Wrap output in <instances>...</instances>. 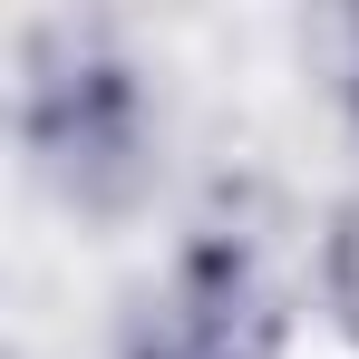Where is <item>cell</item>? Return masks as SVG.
I'll list each match as a JSON object with an SVG mask.
<instances>
[{"label":"cell","mask_w":359,"mask_h":359,"mask_svg":"<svg viewBox=\"0 0 359 359\" xmlns=\"http://www.w3.org/2000/svg\"><path fill=\"white\" fill-rule=\"evenodd\" d=\"M20 136L39 156V175L59 184L68 204L88 214H117L146 184V88L136 68L117 59L107 29H78V20H49L29 29V59H20Z\"/></svg>","instance_id":"obj_1"},{"label":"cell","mask_w":359,"mask_h":359,"mask_svg":"<svg viewBox=\"0 0 359 359\" xmlns=\"http://www.w3.org/2000/svg\"><path fill=\"white\" fill-rule=\"evenodd\" d=\"M126 359H282V301L262 282L252 243L204 233L175 252V272L136 301Z\"/></svg>","instance_id":"obj_2"},{"label":"cell","mask_w":359,"mask_h":359,"mask_svg":"<svg viewBox=\"0 0 359 359\" xmlns=\"http://www.w3.org/2000/svg\"><path fill=\"white\" fill-rule=\"evenodd\" d=\"M350 117H359V20H350Z\"/></svg>","instance_id":"obj_3"}]
</instances>
